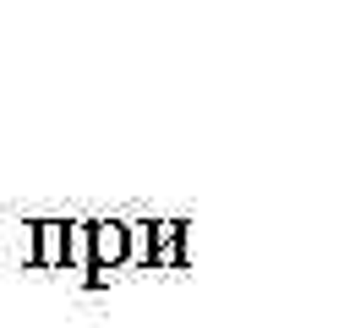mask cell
<instances>
[{
	"label": "cell",
	"instance_id": "obj_1",
	"mask_svg": "<svg viewBox=\"0 0 355 328\" xmlns=\"http://www.w3.org/2000/svg\"><path fill=\"white\" fill-rule=\"evenodd\" d=\"M98 252L115 257V252H121V230H104V235H98Z\"/></svg>",
	"mask_w": 355,
	"mask_h": 328
}]
</instances>
